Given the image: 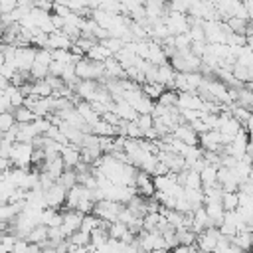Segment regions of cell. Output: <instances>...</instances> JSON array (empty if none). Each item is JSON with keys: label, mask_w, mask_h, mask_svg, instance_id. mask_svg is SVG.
I'll list each match as a JSON object with an SVG mask.
<instances>
[{"label": "cell", "mask_w": 253, "mask_h": 253, "mask_svg": "<svg viewBox=\"0 0 253 253\" xmlns=\"http://www.w3.org/2000/svg\"><path fill=\"white\" fill-rule=\"evenodd\" d=\"M32 156H34V144L32 142H20V140H16L12 144V152H10L12 166L28 168V166H32Z\"/></svg>", "instance_id": "cell-1"}, {"label": "cell", "mask_w": 253, "mask_h": 253, "mask_svg": "<svg viewBox=\"0 0 253 253\" xmlns=\"http://www.w3.org/2000/svg\"><path fill=\"white\" fill-rule=\"evenodd\" d=\"M30 95H34V97H51L53 89H51V85L45 79H36V81H32Z\"/></svg>", "instance_id": "cell-15"}, {"label": "cell", "mask_w": 253, "mask_h": 253, "mask_svg": "<svg viewBox=\"0 0 253 253\" xmlns=\"http://www.w3.org/2000/svg\"><path fill=\"white\" fill-rule=\"evenodd\" d=\"M204 206H206V211H208L210 219L213 221V225L219 227V225L223 223V215H225V208H223V204H221V202H206Z\"/></svg>", "instance_id": "cell-13"}, {"label": "cell", "mask_w": 253, "mask_h": 253, "mask_svg": "<svg viewBox=\"0 0 253 253\" xmlns=\"http://www.w3.org/2000/svg\"><path fill=\"white\" fill-rule=\"evenodd\" d=\"M136 123H138V126H140V128H142V132H144L146 128H150V126L154 125V117H152L150 113H138Z\"/></svg>", "instance_id": "cell-24"}, {"label": "cell", "mask_w": 253, "mask_h": 253, "mask_svg": "<svg viewBox=\"0 0 253 253\" xmlns=\"http://www.w3.org/2000/svg\"><path fill=\"white\" fill-rule=\"evenodd\" d=\"M12 83H10V79L8 77H4V75H0V89L4 91V89H8Z\"/></svg>", "instance_id": "cell-28"}, {"label": "cell", "mask_w": 253, "mask_h": 253, "mask_svg": "<svg viewBox=\"0 0 253 253\" xmlns=\"http://www.w3.org/2000/svg\"><path fill=\"white\" fill-rule=\"evenodd\" d=\"M210 225H213V221L210 219V215H208V211H206V206L196 208V210H194V219H192V229H194L196 233H200V231H204V229L210 227Z\"/></svg>", "instance_id": "cell-11"}, {"label": "cell", "mask_w": 253, "mask_h": 253, "mask_svg": "<svg viewBox=\"0 0 253 253\" xmlns=\"http://www.w3.org/2000/svg\"><path fill=\"white\" fill-rule=\"evenodd\" d=\"M164 89H166V87H164L162 83H158V81H144V83H142V91H144L150 99H158Z\"/></svg>", "instance_id": "cell-18"}, {"label": "cell", "mask_w": 253, "mask_h": 253, "mask_svg": "<svg viewBox=\"0 0 253 253\" xmlns=\"http://www.w3.org/2000/svg\"><path fill=\"white\" fill-rule=\"evenodd\" d=\"M12 113H14V119H16V123H32L34 119H36V113L24 103V105H20V107H14L12 109Z\"/></svg>", "instance_id": "cell-17"}, {"label": "cell", "mask_w": 253, "mask_h": 253, "mask_svg": "<svg viewBox=\"0 0 253 253\" xmlns=\"http://www.w3.org/2000/svg\"><path fill=\"white\" fill-rule=\"evenodd\" d=\"M43 194H45V202H47V206H51V208H59L61 204H65L67 188H65L63 184L55 182L53 186H49L47 190H43Z\"/></svg>", "instance_id": "cell-8"}, {"label": "cell", "mask_w": 253, "mask_h": 253, "mask_svg": "<svg viewBox=\"0 0 253 253\" xmlns=\"http://www.w3.org/2000/svg\"><path fill=\"white\" fill-rule=\"evenodd\" d=\"M16 6H18V0H0V12H2V14L12 12Z\"/></svg>", "instance_id": "cell-26"}, {"label": "cell", "mask_w": 253, "mask_h": 253, "mask_svg": "<svg viewBox=\"0 0 253 253\" xmlns=\"http://www.w3.org/2000/svg\"><path fill=\"white\" fill-rule=\"evenodd\" d=\"M221 204L225 210H237L239 206V192H229V190H223V196H221Z\"/></svg>", "instance_id": "cell-19"}, {"label": "cell", "mask_w": 253, "mask_h": 253, "mask_svg": "<svg viewBox=\"0 0 253 253\" xmlns=\"http://www.w3.org/2000/svg\"><path fill=\"white\" fill-rule=\"evenodd\" d=\"M101 43L115 55L119 49H123L125 47V42L121 40V38H115V36H109V38H105V40H101Z\"/></svg>", "instance_id": "cell-20"}, {"label": "cell", "mask_w": 253, "mask_h": 253, "mask_svg": "<svg viewBox=\"0 0 253 253\" xmlns=\"http://www.w3.org/2000/svg\"><path fill=\"white\" fill-rule=\"evenodd\" d=\"M200 144L204 150H223V142H221V132L217 128H210L206 132L200 134Z\"/></svg>", "instance_id": "cell-7"}, {"label": "cell", "mask_w": 253, "mask_h": 253, "mask_svg": "<svg viewBox=\"0 0 253 253\" xmlns=\"http://www.w3.org/2000/svg\"><path fill=\"white\" fill-rule=\"evenodd\" d=\"M89 59H93V61H105L107 57H111L113 53L101 43V42H97V43H93L89 49H87V53H85Z\"/></svg>", "instance_id": "cell-14"}, {"label": "cell", "mask_w": 253, "mask_h": 253, "mask_svg": "<svg viewBox=\"0 0 253 253\" xmlns=\"http://www.w3.org/2000/svg\"><path fill=\"white\" fill-rule=\"evenodd\" d=\"M36 47L30 43V45H18L16 49V55H14V65L18 67V71H24V73H30L34 61H36Z\"/></svg>", "instance_id": "cell-3"}, {"label": "cell", "mask_w": 253, "mask_h": 253, "mask_svg": "<svg viewBox=\"0 0 253 253\" xmlns=\"http://www.w3.org/2000/svg\"><path fill=\"white\" fill-rule=\"evenodd\" d=\"M71 45H73V40L63 32V30H53V32H49L47 34V43H45V47H49V49H71Z\"/></svg>", "instance_id": "cell-9"}, {"label": "cell", "mask_w": 253, "mask_h": 253, "mask_svg": "<svg viewBox=\"0 0 253 253\" xmlns=\"http://www.w3.org/2000/svg\"><path fill=\"white\" fill-rule=\"evenodd\" d=\"M14 125H16L14 113H12V111H2V113H0V134L6 132V130H10Z\"/></svg>", "instance_id": "cell-21"}, {"label": "cell", "mask_w": 253, "mask_h": 253, "mask_svg": "<svg viewBox=\"0 0 253 253\" xmlns=\"http://www.w3.org/2000/svg\"><path fill=\"white\" fill-rule=\"evenodd\" d=\"M4 61H6V55H4V53H2V49H0V67H2V63H4Z\"/></svg>", "instance_id": "cell-30"}, {"label": "cell", "mask_w": 253, "mask_h": 253, "mask_svg": "<svg viewBox=\"0 0 253 253\" xmlns=\"http://www.w3.org/2000/svg\"><path fill=\"white\" fill-rule=\"evenodd\" d=\"M158 103H162L166 107H174L178 103V93L176 91H170V89H164L160 93V97H158Z\"/></svg>", "instance_id": "cell-22"}, {"label": "cell", "mask_w": 253, "mask_h": 253, "mask_svg": "<svg viewBox=\"0 0 253 253\" xmlns=\"http://www.w3.org/2000/svg\"><path fill=\"white\" fill-rule=\"evenodd\" d=\"M123 121H136V117H138V113H136V109L126 101V99H119V101H115V109H113Z\"/></svg>", "instance_id": "cell-12"}, {"label": "cell", "mask_w": 253, "mask_h": 253, "mask_svg": "<svg viewBox=\"0 0 253 253\" xmlns=\"http://www.w3.org/2000/svg\"><path fill=\"white\" fill-rule=\"evenodd\" d=\"M217 168L219 166H213V164H206L202 170H200V178H202V186L208 188L211 184L217 182Z\"/></svg>", "instance_id": "cell-16"}, {"label": "cell", "mask_w": 253, "mask_h": 253, "mask_svg": "<svg viewBox=\"0 0 253 253\" xmlns=\"http://www.w3.org/2000/svg\"><path fill=\"white\" fill-rule=\"evenodd\" d=\"M190 45H192V38H190L188 32L174 36V47H176V49H190Z\"/></svg>", "instance_id": "cell-23"}, {"label": "cell", "mask_w": 253, "mask_h": 253, "mask_svg": "<svg viewBox=\"0 0 253 253\" xmlns=\"http://www.w3.org/2000/svg\"><path fill=\"white\" fill-rule=\"evenodd\" d=\"M125 204L121 202H115L111 198H103V200H97L95 202V208H93V213L97 217H101L103 221H115L119 217V211Z\"/></svg>", "instance_id": "cell-2"}, {"label": "cell", "mask_w": 253, "mask_h": 253, "mask_svg": "<svg viewBox=\"0 0 253 253\" xmlns=\"http://www.w3.org/2000/svg\"><path fill=\"white\" fill-rule=\"evenodd\" d=\"M10 166H12L10 158H4V156H0V174H2V172H6Z\"/></svg>", "instance_id": "cell-27"}, {"label": "cell", "mask_w": 253, "mask_h": 253, "mask_svg": "<svg viewBox=\"0 0 253 253\" xmlns=\"http://www.w3.org/2000/svg\"><path fill=\"white\" fill-rule=\"evenodd\" d=\"M83 211H79V210H71V208H67L65 211H63V223H61V229H63V233L69 237L73 231H77L79 227H81V219H83Z\"/></svg>", "instance_id": "cell-6"}, {"label": "cell", "mask_w": 253, "mask_h": 253, "mask_svg": "<svg viewBox=\"0 0 253 253\" xmlns=\"http://www.w3.org/2000/svg\"><path fill=\"white\" fill-rule=\"evenodd\" d=\"M247 130L253 134V115H251V117H249V121H247Z\"/></svg>", "instance_id": "cell-29"}, {"label": "cell", "mask_w": 253, "mask_h": 253, "mask_svg": "<svg viewBox=\"0 0 253 253\" xmlns=\"http://www.w3.org/2000/svg\"><path fill=\"white\" fill-rule=\"evenodd\" d=\"M2 111H12V103H10V97H8L6 89L4 91L0 89V113Z\"/></svg>", "instance_id": "cell-25"}, {"label": "cell", "mask_w": 253, "mask_h": 253, "mask_svg": "<svg viewBox=\"0 0 253 253\" xmlns=\"http://www.w3.org/2000/svg\"><path fill=\"white\" fill-rule=\"evenodd\" d=\"M164 24L168 26L170 34H174V36L176 34H186L190 30V18L184 16L182 12H176V10L164 18Z\"/></svg>", "instance_id": "cell-5"}, {"label": "cell", "mask_w": 253, "mask_h": 253, "mask_svg": "<svg viewBox=\"0 0 253 253\" xmlns=\"http://www.w3.org/2000/svg\"><path fill=\"white\" fill-rule=\"evenodd\" d=\"M204 77L198 71H178L174 79V89L178 91H198Z\"/></svg>", "instance_id": "cell-4"}, {"label": "cell", "mask_w": 253, "mask_h": 253, "mask_svg": "<svg viewBox=\"0 0 253 253\" xmlns=\"http://www.w3.org/2000/svg\"><path fill=\"white\" fill-rule=\"evenodd\" d=\"M172 134H174L176 138H180L182 142H186V144H198V142H200V134L194 130V126H192L190 123H180V125L172 130Z\"/></svg>", "instance_id": "cell-10"}]
</instances>
